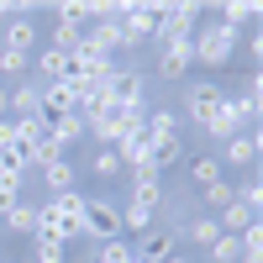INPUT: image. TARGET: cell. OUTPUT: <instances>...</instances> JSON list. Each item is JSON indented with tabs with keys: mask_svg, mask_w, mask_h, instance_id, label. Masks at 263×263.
<instances>
[{
	"mask_svg": "<svg viewBox=\"0 0 263 263\" xmlns=\"http://www.w3.org/2000/svg\"><path fill=\"white\" fill-rule=\"evenodd\" d=\"M232 42H237V27L216 21V27H205L200 37H190V53H195V63H211V69H221V63L232 58Z\"/></svg>",
	"mask_w": 263,
	"mask_h": 263,
	"instance_id": "1",
	"label": "cell"
},
{
	"mask_svg": "<svg viewBox=\"0 0 263 263\" xmlns=\"http://www.w3.org/2000/svg\"><path fill=\"white\" fill-rule=\"evenodd\" d=\"M84 126L100 137V147H116L126 132H137L142 126V116L137 111H121V105H111V111H95V116H84Z\"/></svg>",
	"mask_w": 263,
	"mask_h": 263,
	"instance_id": "2",
	"label": "cell"
},
{
	"mask_svg": "<svg viewBox=\"0 0 263 263\" xmlns=\"http://www.w3.org/2000/svg\"><path fill=\"white\" fill-rule=\"evenodd\" d=\"M79 237H95V242L126 237V227H121V211H116L111 200H84V227H79Z\"/></svg>",
	"mask_w": 263,
	"mask_h": 263,
	"instance_id": "3",
	"label": "cell"
},
{
	"mask_svg": "<svg viewBox=\"0 0 263 263\" xmlns=\"http://www.w3.org/2000/svg\"><path fill=\"white\" fill-rule=\"evenodd\" d=\"M221 84H211V79H195L190 90H184V116L195 121V126H205L211 116H216V105H221Z\"/></svg>",
	"mask_w": 263,
	"mask_h": 263,
	"instance_id": "4",
	"label": "cell"
},
{
	"mask_svg": "<svg viewBox=\"0 0 263 263\" xmlns=\"http://www.w3.org/2000/svg\"><path fill=\"white\" fill-rule=\"evenodd\" d=\"M248 116H253V111H248L242 100H232V95H221V105H216V116L205 121V132H211L216 142H227V137H237V132H242V121H248Z\"/></svg>",
	"mask_w": 263,
	"mask_h": 263,
	"instance_id": "5",
	"label": "cell"
},
{
	"mask_svg": "<svg viewBox=\"0 0 263 263\" xmlns=\"http://www.w3.org/2000/svg\"><path fill=\"white\" fill-rule=\"evenodd\" d=\"M105 100H111V105H121V111H137V105H142V74L116 69L111 79H105Z\"/></svg>",
	"mask_w": 263,
	"mask_h": 263,
	"instance_id": "6",
	"label": "cell"
},
{
	"mask_svg": "<svg viewBox=\"0 0 263 263\" xmlns=\"http://www.w3.org/2000/svg\"><path fill=\"white\" fill-rule=\"evenodd\" d=\"M121 32L126 42H142L158 32V6H121Z\"/></svg>",
	"mask_w": 263,
	"mask_h": 263,
	"instance_id": "7",
	"label": "cell"
},
{
	"mask_svg": "<svg viewBox=\"0 0 263 263\" xmlns=\"http://www.w3.org/2000/svg\"><path fill=\"white\" fill-rule=\"evenodd\" d=\"M190 63H195L190 37H168V48H163V58H158V74H163V79H184Z\"/></svg>",
	"mask_w": 263,
	"mask_h": 263,
	"instance_id": "8",
	"label": "cell"
},
{
	"mask_svg": "<svg viewBox=\"0 0 263 263\" xmlns=\"http://www.w3.org/2000/svg\"><path fill=\"white\" fill-rule=\"evenodd\" d=\"M69 111H79V105H74V90H69V84H48V90H42V126H48V121H58V116H69Z\"/></svg>",
	"mask_w": 263,
	"mask_h": 263,
	"instance_id": "9",
	"label": "cell"
},
{
	"mask_svg": "<svg viewBox=\"0 0 263 263\" xmlns=\"http://www.w3.org/2000/svg\"><path fill=\"white\" fill-rule=\"evenodd\" d=\"M216 158H221V168H227V163H253V158H258V132H237V137H227Z\"/></svg>",
	"mask_w": 263,
	"mask_h": 263,
	"instance_id": "10",
	"label": "cell"
},
{
	"mask_svg": "<svg viewBox=\"0 0 263 263\" xmlns=\"http://www.w3.org/2000/svg\"><path fill=\"white\" fill-rule=\"evenodd\" d=\"M6 111L21 121V116H37L42 111V90L37 84H16V90H6Z\"/></svg>",
	"mask_w": 263,
	"mask_h": 263,
	"instance_id": "11",
	"label": "cell"
},
{
	"mask_svg": "<svg viewBox=\"0 0 263 263\" xmlns=\"http://www.w3.org/2000/svg\"><path fill=\"white\" fill-rule=\"evenodd\" d=\"M216 227H221V232H232V237H242L248 227H258V211H253V205H242V200H232L221 216H216Z\"/></svg>",
	"mask_w": 263,
	"mask_h": 263,
	"instance_id": "12",
	"label": "cell"
},
{
	"mask_svg": "<svg viewBox=\"0 0 263 263\" xmlns=\"http://www.w3.org/2000/svg\"><path fill=\"white\" fill-rule=\"evenodd\" d=\"M174 237H179V232H142L137 258H142V263H163V258L174 253Z\"/></svg>",
	"mask_w": 263,
	"mask_h": 263,
	"instance_id": "13",
	"label": "cell"
},
{
	"mask_svg": "<svg viewBox=\"0 0 263 263\" xmlns=\"http://www.w3.org/2000/svg\"><path fill=\"white\" fill-rule=\"evenodd\" d=\"M84 42H90L95 53H105V58H111L116 48H132V42H126V32H121V21H100V27H95V37H84Z\"/></svg>",
	"mask_w": 263,
	"mask_h": 263,
	"instance_id": "14",
	"label": "cell"
},
{
	"mask_svg": "<svg viewBox=\"0 0 263 263\" xmlns=\"http://www.w3.org/2000/svg\"><path fill=\"white\" fill-rule=\"evenodd\" d=\"M42 179H48V190H53V195H63V190H74L79 174H74V163H69V158H53V163H42Z\"/></svg>",
	"mask_w": 263,
	"mask_h": 263,
	"instance_id": "15",
	"label": "cell"
},
{
	"mask_svg": "<svg viewBox=\"0 0 263 263\" xmlns=\"http://www.w3.org/2000/svg\"><path fill=\"white\" fill-rule=\"evenodd\" d=\"M48 137L63 147V142H74V137H84V116L79 111H69V116H58V121H48Z\"/></svg>",
	"mask_w": 263,
	"mask_h": 263,
	"instance_id": "16",
	"label": "cell"
},
{
	"mask_svg": "<svg viewBox=\"0 0 263 263\" xmlns=\"http://www.w3.org/2000/svg\"><path fill=\"white\" fill-rule=\"evenodd\" d=\"M32 37H37V27H32L27 16L6 21V48H16V53H32Z\"/></svg>",
	"mask_w": 263,
	"mask_h": 263,
	"instance_id": "17",
	"label": "cell"
},
{
	"mask_svg": "<svg viewBox=\"0 0 263 263\" xmlns=\"http://www.w3.org/2000/svg\"><path fill=\"white\" fill-rule=\"evenodd\" d=\"M37 69L48 74L53 84H63V79H69V69H74V63H69V53H63V48H48V53L37 58Z\"/></svg>",
	"mask_w": 263,
	"mask_h": 263,
	"instance_id": "18",
	"label": "cell"
},
{
	"mask_svg": "<svg viewBox=\"0 0 263 263\" xmlns=\"http://www.w3.org/2000/svg\"><path fill=\"white\" fill-rule=\"evenodd\" d=\"M147 137L153 142H174V137H179V116H174V111H153L147 116Z\"/></svg>",
	"mask_w": 263,
	"mask_h": 263,
	"instance_id": "19",
	"label": "cell"
},
{
	"mask_svg": "<svg viewBox=\"0 0 263 263\" xmlns=\"http://www.w3.org/2000/svg\"><path fill=\"white\" fill-rule=\"evenodd\" d=\"M184 237H190L195 248H211L216 237H221V227H216V216H195V221L184 227Z\"/></svg>",
	"mask_w": 263,
	"mask_h": 263,
	"instance_id": "20",
	"label": "cell"
},
{
	"mask_svg": "<svg viewBox=\"0 0 263 263\" xmlns=\"http://www.w3.org/2000/svg\"><path fill=\"white\" fill-rule=\"evenodd\" d=\"M90 174H95V179H116V174H121L116 147H95V153H90Z\"/></svg>",
	"mask_w": 263,
	"mask_h": 263,
	"instance_id": "21",
	"label": "cell"
},
{
	"mask_svg": "<svg viewBox=\"0 0 263 263\" xmlns=\"http://www.w3.org/2000/svg\"><path fill=\"white\" fill-rule=\"evenodd\" d=\"M211 263H242V237L221 232V237L211 242Z\"/></svg>",
	"mask_w": 263,
	"mask_h": 263,
	"instance_id": "22",
	"label": "cell"
},
{
	"mask_svg": "<svg viewBox=\"0 0 263 263\" xmlns=\"http://www.w3.org/2000/svg\"><path fill=\"white\" fill-rule=\"evenodd\" d=\"M190 179L200 184V190L216 184V179H227V174H221V158H195V163H190Z\"/></svg>",
	"mask_w": 263,
	"mask_h": 263,
	"instance_id": "23",
	"label": "cell"
},
{
	"mask_svg": "<svg viewBox=\"0 0 263 263\" xmlns=\"http://www.w3.org/2000/svg\"><path fill=\"white\" fill-rule=\"evenodd\" d=\"M200 195H205V205H211V211H227V205L237 200V184H227V179H216V184H205Z\"/></svg>",
	"mask_w": 263,
	"mask_h": 263,
	"instance_id": "24",
	"label": "cell"
},
{
	"mask_svg": "<svg viewBox=\"0 0 263 263\" xmlns=\"http://www.w3.org/2000/svg\"><path fill=\"white\" fill-rule=\"evenodd\" d=\"M100 258H105V263H132L137 248H132L126 237H111V242H100Z\"/></svg>",
	"mask_w": 263,
	"mask_h": 263,
	"instance_id": "25",
	"label": "cell"
},
{
	"mask_svg": "<svg viewBox=\"0 0 263 263\" xmlns=\"http://www.w3.org/2000/svg\"><path fill=\"white\" fill-rule=\"evenodd\" d=\"M74 42H79V21H53V48L69 53Z\"/></svg>",
	"mask_w": 263,
	"mask_h": 263,
	"instance_id": "26",
	"label": "cell"
},
{
	"mask_svg": "<svg viewBox=\"0 0 263 263\" xmlns=\"http://www.w3.org/2000/svg\"><path fill=\"white\" fill-rule=\"evenodd\" d=\"M32 63V53H16V48H0V74H21Z\"/></svg>",
	"mask_w": 263,
	"mask_h": 263,
	"instance_id": "27",
	"label": "cell"
},
{
	"mask_svg": "<svg viewBox=\"0 0 263 263\" xmlns=\"http://www.w3.org/2000/svg\"><path fill=\"white\" fill-rule=\"evenodd\" d=\"M32 221H37V211H32V205H16V211L6 216V227H11V232H32Z\"/></svg>",
	"mask_w": 263,
	"mask_h": 263,
	"instance_id": "28",
	"label": "cell"
},
{
	"mask_svg": "<svg viewBox=\"0 0 263 263\" xmlns=\"http://www.w3.org/2000/svg\"><path fill=\"white\" fill-rule=\"evenodd\" d=\"M37 263H63V248L58 242H37Z\"/></svg>",
	"mask_w": 263,
	"mask_h": 263,
	"instance_id": "29",
	"label": "cell"
},
{
	"mask_svg": "<svg viewBox=\"0 0 263 263\" xmlns=\"http://www.w3.org/2000/svg\"><path fill=\"white\" fill-rule=\"evenodd\" d=\"M16 205H21V190H0V221H6Z\"/></svg>",
	"mask_w": 263,
	"mask_h": 263,
	"instance_id": "30",
	"label": "cell"
},
{
	"mask_svg": "<svg viewBox=\"0 0 263 263\" xmlns=\"http://www.w3.org/2000/svg\"><path fill=\"white\" fill-rule=\"evenodd\" d=\"M163 263H190V258H184V253H179V248H174V253H168V258H163Z\"/></svg>",
	"mask_w": 263,
	"mask_h": 263,
	"instance_id": "31",
	"label": "cell"
},
{
	"mask_svg": "<svg viewBox=\"0 0 263 263\" xmlns=\"http://www.w3.org/2000/svg\"><path fill=\"white\" fill-rule=\"evenodd\" d=\"M90 263H105V258H100V253H95V258H90Z\"/></svg>",
	"mask_w": 263,
	"mask_h": 263,
	"instance_id": "32",
	"label": "cell"
},
{
	"mask_svg": "<svg viewBox=\"0 0 263 263\" xmlns=\"http://www.w3.org/2000/svg\"><path fill=\"white\" fill-rule=\"evenodd\" d=\"M132 263H142V258H132Z\"/></svg>",
	"mask_w": 263,
	"mask_h": 263,
	"instance_id": "33",
	"label": "cell"
},
{
	"mask_svg": "<svg viewBox=\"0 0 263 263\" xmlns=\"http://www.w3.org/2000/svg\"><path fill=\"white\" fill-rule=\"evenodd\" d=\"M0 263H6V258H0Z\"/></svg>",
	"mask_w": 263,
	"mask_h": 263,
	"instance_id": "34",
	"label": "cell"
}]
</instances>
